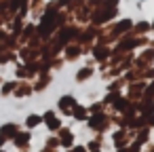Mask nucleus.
I'll list each match as a JSON object with an SVG mask.
<instances>
[{
  "mask_svg": "<svg viewBox=\"0 0 154 152\" xmlns=\"http://www.w3.org/2000/svg\"><path fill=\"white\" fill-rule=\"evenodd\" d=\"M40 120H42V118H40L38 114H30V116H28V120H26V125H28V127H36Z\"/></svg>",
  "mask_w": 154,
  "mask_h": 152,
  "instance_id": "f03ea898",
  "label": "nucleus"
},
{
  "mask_svg": "<svg viewBox=\"0 0 154 152\" xmlns=\"http://www.w3.org/2000/svg\"><path fill=\"white\" fill-rule=\"evenodd\" d=\"M0 133H2L5 137H13V133H17V125L9 123V125H5L2 129H0Z\"/></svg>",
  "mask_w": 154,
  "mask_h": 152,
  "instance_id": "f257e3e1",
  "label": "nucleus"
},
{
  "mask_svg": "<svg viewBox=\"0 0 154 152\" xmlns=\"http://www.w3.org/2000/svg\"><path fill=\"white\" fill-rule=\"evenodd\" d=\"M11 89H13V82H7V87H5V89H2V91H5V93H9V91H11Z\"/></svg>",
  "mask_w": 154,
  "mask_h": 152,
  "instance_id": "7ed1b4c3",
  "label": "nucleus"
},
{
  "mask_svg": "<svg viewBox=\"0 0 154 152\" xmlns=\"http://www.w3.org/2000/svg\"><path fill=\"white\" fill-rule=\"evenodd\" d=\"M5 139H7V137H5L2 133H0V146H2V144H5Z\"/></svg>",
  "mask_w": 154,
  "mask_h": 152,
  "instance_id": "20e7f679",
  "label": "nucleus"
}]
</instances>
